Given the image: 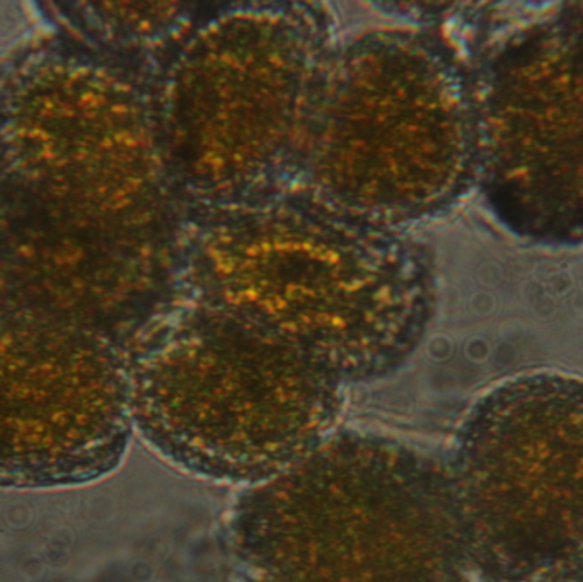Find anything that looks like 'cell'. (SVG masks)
I'll return each instance as SVG.
<instances>
[{
	"mask_svg": "<svg viewBox=\"0 0 583 582\" xmlns=\"http://www.w3.org/2000/svg\"><path fill=\"white\" fill-rule=\"evenodd\" d=\"M476 113L490 198L517 229L583 234V64L566 36H531L500 57Z\"/></svg>",
	"mask_w": 583,
	"mask_h": 582,
	"instance_id": "cell-9",
	"label": "cell"
},
{
	"mask_svg": "<svg viewBox=\"0 0 583 582\" xmlns=\"http://www.w3.org/2000/svg\"><path fill=\"white\" fill-rule=\"evenodd\" d=\"M125 353L67 323L0 314V484L96 480L133 434Z\"/></svg>",
	"mask_w": 583,
	"mask_h": 582,
	"instance_id": "cell-8",
	"label": "cell"
},
{
	"mask_svg": "<svg viewBox=\"0 0 583 582\" xmlns=\"http://www.w3.org/2000/svg\"><path fill=\"white\" fill-rule=\"evenodd\" d=\"M237 582H469L445 463L364 430H336L243 489L229 519Z\"/></svg>",
	"mask_w": 583,
	"mask_h": 582,
	"instance_id": "cell-2",
	"label": "cell"
},
{
	"mask_svg": "<svg viewBox=\"0 0 583 582\" xmlns=\"http://www.w3.org/2000/svg\"><path fill=\"white\" fill-rule=\"evenodd\" d=\"M335 47L323 12L295 4L237 7L179 33L149 108L185 210L295 180Z\"/></svg>",
	"mask_w": 583,
	"mask_h": 582,
	"instance_id": "cell-4",
	"label": "cell"
},
{
	"mask_svg": "<svg viewBox=\"0 0 583 582\" xmlns=\"http://www.w3.org/2000/svg\"><path fill=\"white\" fill-rule=\"evenodd\" d=\"M0 200L181 260L186 210L171 185L149 99L84 65H45L0 130Z\"/></svg>",
	"mask_w": 583,
	"mask_h": 582,
	"instance_id": "cell-6",
	"label": "cell"
},
{
	"mask_svg": "<svg viewBox=\"0 0 583 582\" xmlns=\"http://www.w3.org/2000/svg\"><path fill=\"white\" fill-rule=\"evenodd\" d=\"M471 565L491 582H583V381L532 374L481 398L445 463Z\"/></svg>",
	"mask_w": 583,
	"mask_h": 582,
	"instance_id": "cell-7",
	"label": "cell"
},
{
	"mask_svg": "<svg viewBox=\"0 0 583 582\" xmlns=\"http://www.w3.org/2000/svg\"><path fill=\"white\" fill-rule=\"evenodd\" d=\"M183 296L297 348L343 386L401 367L435 311L428 249L302 186L186 210Z\"/></svg>",
	"mask_w": 583,
	"mask_h": 582,
	"instance_id": "cell-1",
	"label": "cell"
},
{
	"mask_svg": "<svg viewBox=\"0 0 583 582\" xmlns=\"http://www.w3.org/2000/svg\"><path fill=\"white\" fill-rule=\"evenodd\" d=\"M133 429L166 463L251 487L333 432L341 382L265 328L183 297L125 352Z\"/></svg>",
	"mask_w": 583,
	"mask_h": 582,
	"instance_id": "cell-3",
	"label": "cell"
},
{
	"mask_svg": "<svg viewBox=\"0 0 583 582\" xmlns=\"http://www.w3.org/2000/svg\"><path fill=\"white\" fill-rule=\"evenodd\" d=\"M573 31H575V36H572V45L575 48V52H577L578 58H580V62L583 64V9L577 12V21L573 23Z\"/></svg>",
	"mask_w": 583,
	"mask_h": 582,
	"instance_id": "cell-10",
	"label": "cell"
},
{
	"mask_svg": "<svg viewBox=\"0 0 583 582\" xmlns=\"http://www.w3.org/2000/svg\"><path fill=\"white\" fill-rule=\"evenodd\" d=\"M478 163L476 113L447 50L408 28L336 41L294 185L406 231L456 200Z\"/></svg>",
	"mask_w": 583,
	"mask_h": 582,
	"instance_id": "cell-5",
	"label": "cell"
}]
</instances>
